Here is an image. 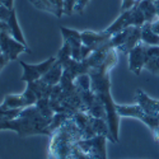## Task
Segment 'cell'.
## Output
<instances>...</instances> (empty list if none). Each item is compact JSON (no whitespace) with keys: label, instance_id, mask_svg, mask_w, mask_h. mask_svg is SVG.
I'll return each mask as SVG.
<instances>
[{"label":"cell","instance_id":"cell-1","mask_svg":"<svg viewBox=\"0 0 159 159\" xmlns=\"http://www.w3.org/2000/svg\"><path fill=\"white\" fill-rule=\"evenodd\" d=\"M117 50L113 48L108 52L106 61L98 66L89 70L90 76V88L93 93L103 103L106 112H107V124L111 131V135L115 143H118V131H120V115L117 113L116 103L111 96V82H110V71L117 64Z\"/></svg>","mask_w":159,"mask_h":159},{"label":"cell","instance_id":"cell-2","mask_svg":"<svg viewBox=\"0 0 159 159\" xmlns=\"http://www.w3.org/2000/svg\"><path fill=\"white\" fill-rule=\"evenodd\" d=\"M50 138L48 159H90L78 144L79 140L83 139V135L73 117L66 120L55 132H52Z\"/></svg>","mask_w":159,"mask_h":159},{"label":"cell","instance_id":"cell-3","mask_svg":"<svg viewBox=\"0 0 159 159\" xmlns=\"http://www.w3.org/2000/svg\"><path fill=\"white\" fill-rule=\"evenodd\" d=\"M116 110H117V113L122 117H135V118H139L140 121H143L150 129L154 140L159 143V118L157 116L147 113L139 104H129V106L116 104Z\"/></svg>","mask_w":159,"mask_h":159},{"label":"cell","instance_id":"cell-4","mask_svg":"<svg viewBox=\"0 0 159 159\" xmlns=\"http://www.w3.org/2000/svg\"><path fill=\"white\" fill-rule=\"evenodd\" d=\"M38 101L37 93L33 87V82L27 83V88L22 94H7L4 102L0 104V108L4 110H16V108H25L30 106H34Z\"/></svg>","mask_w":159,"mask_h":159},{"label":"cell","instance_id":"cell-5","mask_svg":"<svg viewBox=\"0 0 159 159\" xmlns=\"http://www.w3.org/2000/svg\"><path fill=\"white\" fill-rule=\"evenodd\" d=\"M0 51L8 61L17 60L22 52L31 54L30 47L17 41L8 31H2L0 33Z\"/></svg>","mask_w":159,"mask_h":159},{"label":"cell","instance_id":"cell-6","mask_svg":"<svg viewBox=\"0 0 159 159\" xmlns=\"http://www.w3.org/2000/svg\"><path fill=\"white\" fill-rule=\"evenodd\" d=\"M56 60H57L56 56H51L46 61L39 62V64H34V65L19 61L22 69H23V74L20 76V80L22 82H25V83L39 80V79H41L51 69V66L56 62Z\"/></svg>","mask_w":159,"mask_h":159},{"label":"cell","instance_id":"cell-7","mask_svg":"<svg viewBox=\"0 0 159 159\" xmlns=\"http://www.w3.org/2000/svg\"><path fill=\"white\" fill-rule=\"evenodd\" d=\"M147 46L148 45L140 42L136 47H134L129 52V70L135 75H140L141 70L145 68V64L148 61Z\"/></svg>","mask_w":159,"mask_h":159},{"label":"cell","instance_id":"cell-8","mask_svg":"<svg viewBox=\"0 0 159 159\" xmlns=\"http://www.w3.org/2000/svg\"><path fill=\"white\" fill-rule=\"evenodd\" d=\"M64 42H68L71 50V57L75 61H82V32H78L66 27H60Z\"/></svg>","mask_w":159,"mask_h":159},{"label":"cell","instance_id":"cell-9","mask_svg":"<svg viewBox=\"0 0 159 159\" xmlns=\"http://www.w3.org/2000/svg\"><path fill=\"white\" fill-rule=\"evenodd\" d=\"M112 36L107 34L104 31L102 32H93V31H84L82 32V42L84 46L89 47L90 50H97L103 46Z\"/></svg>","mask_w":159,"mask_h":159},{"label":"cell","instance_id":"cell-10","mask_svg":"<svg viewBox=\"0 0 159 159\" xmlns=\"http://www.w3.org/2000/svg\"><path fill=\"white\" fill-rule=\"evenodd\" d=\"M135 98L138 101V104L147 113L153 115V116L159 115V101L152 99L150 97H148L147 94H145L141 89H136Z\"/></svg>","mask_w":159,"mask_h":159},{"label":"cell","instance_id":"cell-11","mask_svg":"<svg viewBox=\"0 0 159 159\" xmlns=\"http://www.w3.org/2000/svg\"><path fill=\"white\" fill-rule=\"evenodd\" d=\"M62 74H64V68H62V65L56 60V62L51 66V69L41 78V80L43 83L51 85V87H54V85H57L60 83L61 78H62Z\"/></svg>","mask_w":159,"mask_h":159},{"label":"cell","instance_id":"cell-12","mask_svg":"<svg viewBox=\"0 0 159 159\" xmlns=\"http://www.w3.org/2000/svg\"><path fill=\"white\" fill-rule=\"evenodd\" d=\"M140 42H141V27H132L131 32L129 33V36L126 38L125 43L118 47L117 51H122L124 54L129 55V52L134 47H136Z\"/></svg>","mask_w":159,"mask_h":159},{"label":"cell","instance_id":"cell-13","mask_svg":"<svg viewBox=\"0 0 159 159\" xmlns=\"http://www.w3.org/2000/svg\"><path fill=\"white\" fill-rule=\"evenodd\" d=\"M7 24H8V28H9V33L14 37L17 41H19L20 43L27 46V42H25V39H24L23 32L19 27V23H18V19H17V11H16L14 8H13L11 11H10V17H9Z\"/></svg>","mask_w":159,"mask_h":159},{"label":"cell","instance_id":"cell-14","mask_svg":"<svg viewBox=\"0 0 159 159\" xmlns=\"http://www.w3.org/2000/svg\"><path fill=\"white\" fill-rule=\"evenodd\" d=\"M141 42L148 46H159V34L153 32L149 22L141 25Z\"/></svg>","mask_w":159,"mask_h":159},{"label":"cell","instance_id":"cell-15","mask_svg":"<svg viewBox=\"0 0 159 159\" xmlns=\"http://www.w3.org/2000/svg\"><path fill=\"white\" fill-rule=\"evenodd\" d=\"M143 14L145 17V20L149 22V23H153L155 20H158V14H157V9H155V5H154V2H149V0H141L138 5Z\"/></svg>","mask_w":159,"mask_h":159},{"label":"cell","instance_id":"cell-16","mask_svg":"<svg viewBox=\"0 0 159 159\" xmlns=\"http://www.w3.org/2000/svg\"><path fill=\"white\" fill-rule=\"evenodd\" d=\"M34 106L37 107L38 112L41 113L45 118H47V120H52V117H54L55 112H54V110H52L51 104H50V98H48V97L39 98Z\"/></svg>","mask_w":159,"mask_h":159},{"label":"cell","instance_id":"cell-17","mask_svg":"<svg viewBox=\"0 0 159 159\" xmlns=\"http://www.w3.org/2000/svg\"><path fill=\"white\" fill-rule=\"evenodd\" d=\"M30 3L32 4V5H34L37 9H39V10H43V11H48V13H51V14H54V16H56V17H61L60 16V13L57 11V9L52 5L48 0H30Z\"/></svg>","mask_w":159,"mask_h":159},{"label":"cell","instance_id":"cell-18","mask_svg":"<svg viewBox=\"0 0 159 159\" xmlns=\"http://www.w3.org/2000/svg\"><path fill=\"white\" fill-rule=\"evenodd\" d=\"M145 69L153 74L159 73V57H150L145 64Z\"/></svg>","mask_w":159,"mask_h":159},{"label":"cell","instance_id":"cell-19","mask_svg":"<svg viewBox=\"0 0 159 159\" xmlns=\"http://www.w3.org/2000/svg\"><path fill=\"white\" fill-rule=\"evenodd\" d=\"M78 0H64V14L71 16L74 13V8L76 5Z\"/></svg>","mask_w":159,"mask_h":159},{"label":"cell","instance_id":"cell-20","mask_svg":"<svg viewBox=\"0 0 159 159\" xmlns=\"http://www.w3.org/2000/svg\"><path fill=\"white\" fill-rule=\"evenodd\" d=\"M140 2H141V0H122V4H121V8H120L121 13L126 11V10H129L131 8H134L136 5H139Z\"/></svg>","mask_w":159,"mask_h":159},{"label":"cell","instance_id":"cell-21","mask_svg":"<svg viewBox=\"0 0 159 159\" xmlns=\"http://www.w3.org/2000/svg\"><path fill=\"white\" fill-rule=\"evenodd\" d=\"M89 3V0H78L76 2V5H75V8H74V13L76 11V13H83V10H84V8L87 7V4Z\"/></svg>","mask_w":159,"mask_h":159},{"label":"cell","instance_id":"cell-22","mask_svg":"<svg viewBox=\"0 0 159 159\" xmlns=\"http://www.w3.org/2000/svg\"><path fill=\"white\" fill-rule=\"evenodd\" d=\"M150 27H152V30H153L154 33L159 34V19L155 20V22H153V23H150Z\"/></svg>","mask_w":159,"mask_h":159},{"label":"cell","instance_id":"cell-23","mask_svg":"<svg viewBox=\"0 0 159 159\" xmlns=\"http://www.w3.org/2000/svg\"><path fill=\"white\" fill-rule=\"evenodd\" d=\"M0 33H2V30H0ZM0 62H3V64H5V65H7L8 62H9V61H8V60H7V59H5L4 56H3L2 51H0Z\"/></svg>","mask_w":159,"mask_h":159},{"label":"cell","instance_id":"cell-24","mask_svg":"<svg viewBox=\"0 0 159 159\" xmlns=\"http://www.w3.org/2000/svg\"><path fill=\"white\" fill-rule=\"evenodd\" d=\"M154 5H155L157 14H158V18H159V0H155V2H154Z\"/></svg>","mask_w":159,"mask_h":159},{"label":"cell","instance_id":"cell-25","mask_svg":"<svg viewBox=\"0 0 159 159\" xmlns=\"http://www.w3.org/2000/svg\"><path fill=\"white\" fill-rule=\"evenodd\" d=\"M4 66H5V64H3V62H0V71H2V70H3V68H4Z\"/></svg>","mask_w":159,"mask_h":159},{"label":"cell","instance_id":"cell-26","mask_svg":"<svg viewBox=\"0 0 159 159\" xmlns=\"http://www.w3.org/2000/svg\"><path fill=\"white\" fill-rule=\"evenodd\" d=\"M149 2H155V0H149Z\"/></svg>","mask_w":159,"mask_h":159}]
</instances>
